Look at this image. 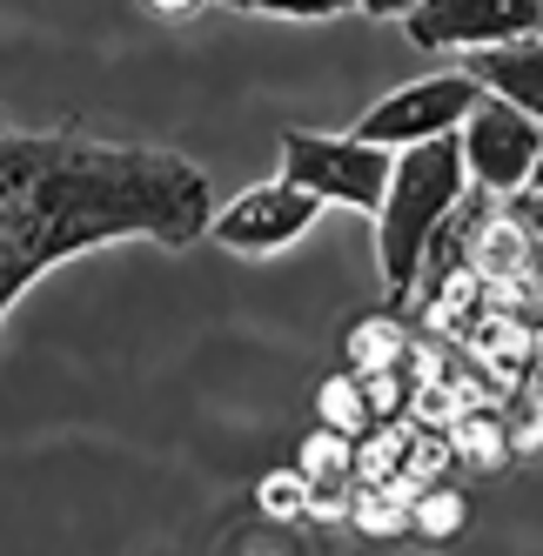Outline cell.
Instances as JSON below:
<instances>
[{"label": "cell", "instance_id": "cell-1", "mask_svg": "<svg viewBox=\"0 0 543 556\" xmlns=\"http://www.w3.org/2000/svg\"><path fill=\"white\" fill-rule=\"evenodd\" d=\"M215 228V188L168 148L101 141L81 128L0 135V323L34 289V275L101 242L188 249Z\"/></svg>", "mask_w": 543, "mask_h": 556}, {"label": "cell", "instance_id": "cell-27", "mask_svg": "<svg viewBox=\"0 0 543 556\" xmlns=\"http://www.w3.org/2000/svg\"><path fill=\"white\" fill-rule=\"evenodd\" d=\"M530 188H536V194H543V154H536V168H530Z\"/></svg>", "mask_w": 543, "mask_h": 556}, {"label": "cell", "instance_id": "cell-24", "mask_svg": "<svg viewBox=\"0 0 543 556\" xmlns=\"http://www.w3.org/2000/svg\"><path fill=\"white\" fill-rule=\"evenodd\" d=\"M356 14H376V21H409L416 14V0H349Z\"/></svg>", "mask_w": 543, "mask_h": 556}, {"label": "cell", "instance_id": "cell-15", "mask_svg": "<svg viewBox=\"0 0 543 556\" xmlns=\"http://www.w3.org/2000/svg\"><path fill=\"white\" fill-rule=\"evenodd\" d=\"M463 523H470V496H463V490L430 483V490L409 496V536H422V543H450V536H463Z\"/></svg>", "mask_w": 543, "mask_h": 556}, {"label": "cell", "instance_id": "cell-10", "mask_svg": "<svg viewBox=\"0 0 543 556\" xmlns=\"http://www.w3.org/2000/svg\"><path fill=\"white\" fill-rule=\"evenodd\" d=\"M409 329H403V315L396 308H376L363 315V323H349L342 336V355H349V376H382V369H403L409 363Z\"/></svg>", "mask_w": 543, "mask_h": 556}, {"label": "cell", "instance_id": "cell-22", "mask_svg": "<svg viewBox=\"0 0 543 556\" xmlns=\"http://www.w3.org/2000/svg\"><path fill=\"white\" fill-rule=\"evenodd\" d=\"M236 14H276V21H336L349 0H222Z\"/></svg>", "mask_w": 543, "mask_h": 556}, {"label": "cell", "instance_id": "cell-23", "mask_svg": "<svg viewBox=\"0 0 543 556\" xmlns=\"http://www.w3.org/2000/svg\"><path fill=\"white\" fill-rule=\"evenodd\" d=\"M349 503H356V483L349 490H308V516H316V523H349Z\"/></svg>", "mask_w": 543, "mask_h": 556}, {"label": "cell", "instance_id": "cell-4", "mask_svg": "<svg viewBox=\"0 0 543 556\" xmlns=\"http://www.w3.org/2000/svg\"><path fill=\"white\" fill-rule=\"evenodd\" d=\"M477 108H483L477 74L450 67V74H422V81H409V88H396V94H382V101L363 114V122L349 128V135L369 141V148L403 154V148H422V141L463 135V122H470Z\"/></svg>", "mask_w": 543, "mask_h": 556}, {"label": "cell", "instance_id": "cell-6", "mask_svg": "<svg viewBox=\"0 0 543 556\" xmlns=\"http://www.w3.org/2000/svg\"><path fill=\"white\" fill-rule=\"evenodd\" d=\"M463 168H470V188L496 194V202H510L517 188H530V168L543 154V122H530L523 108L483 94V108L463 122Z\"/></svg>", "mask_w": 543, "mask_h": 556}, {"label": "cell", "instance_id": "cell-25", "mask_svg": "<svg viewBox=\"0 0 543 556\" xmlns=\"http://www.w3.org/2000/svg\"><path fill=\"white\" fill-rule=\"evenodd\" d=\"M141 8H148V14H162V21H188V14L202 8V0H141Z\"/></svg>", "mask_w": 543, "mask_h": 556}, {"label": "cell", "instance_id": "cell-2", "mask_svg": "<svg viewBox=\"0 0 543 556\" xmlns=\"http://www.w3.org/2000/svg\"><path fill=\"white\" fill-rule=\"evenodd\" d=\"M463 194H470V168H463V141L456 135L396 154L390 194H382V215H376V262H382V289H390L396 315L416 302L422 255H430L437 228L463 208Z\"/></svg>", "mask_w": 543, "mask_h": 556}, {"label": "cell", "instance_id": "cell-3", "mask_svg": "<svg viewBox=\"0 0 543 556\" xmlns=\"http://www.w3.org/2000/svg\"><path fill=\"white\" fill-rule=\"evenodd\" d=\"M396 154L369 148L356 135H308V128H282V181H295L302 194L356 215H382V194H390Z\"/></svg>", "mask_w": 543, "mask_h": 556}, {"label": "cell", "instance_id": "cell-8", "mask_svg": "<svg viewBox=\"0 0 543 556\" xmlns=\"http://www.w3.org/2000/svg\"><path fill=\"white\" fill-rule=\"evenodd\" d=\"M463 74H477V88L523 108L530 122H543V34L536 41H510V48H483L463 61Z\"/></svg>", "mask_w": 543, "mask_h": 556}, {"label": "cell", "instance_id": "cell-20", "mask_svg": "<svg viewBox=\"0 0 543 556\" xmlns=\"http://www.w3.org/2000/svg\"><path fill=\"white\" fill-rule=\"evenodd\" d=\"M503 215H510L523 228V249H530V282L543 289V194L536 188H517L510 202H503Z\"/></svg>", "mask_w": 543, "mask_h": 556}, {"label": "cell", "instance_id": "cell-12", "mask_svg": "<svg viewBox=\"0 0 543 556\" xmlns=\"http://www.w3.org/2000/svg\"><path fill=\"white\" fill-rule=\"evenodd\" d=\"M450 443H456V463H470V469H483V476H496V469L517 463V456H510V429H503V409L456 416Z\"/></svg>", "mask_w": 543, "mask_h": 556}, {"label": "cell", "instance_id": "cell-13", "mask_svg": "<svg viewBox=\"0 0 543 556\" xmlns=\"http://www.w3.org/2000/svg\"><path fill=\"white\" fill-rule=\"evenodd\" d=\"M316 429H336V435H369L376 429V416H369V395H363V376H323L316 382Z\"/></svg>", "mask_w": 543, "mask_h": 556}, {"label": "cell", "instance_id": "cell-19", "mask_svg": "<svg viewBox=\"0 0 543 556\" xmlns=\"http://www.w3.org/2000/svg\"><path fill=\"white\" fill-rule=\"evenodd\" d=\"M503 429H510V456H536L543 450V395L517 389L510 409H503Z\"/></svg>", "mask_w": 543, "mask_h": 556}, {"label": "cell", "instance_id": "cell-9", "mask_svg": "<svg viewBox=\"0 0 543 556\" xmlns=\"http://www.w3.org/2000/svg\"><path fill=\"white\" fill-rule=\"evenodd\" d=\"M463 349H470V363L503 389V395H517L523 389V376H530V363H536V329L530 323H517V315H483V323L463 336Z\"/></svg>", "mask_w": 543, "mask_h": 556}, {"label": "cell", "instance_id": "cell-11", "mask_svg": "<svg viewBox=\"0 0 543 556\" xmlns=\"http://www.w3.org/2000/svg\"><path fill=\"white\" fill-rule=\"evenodd\" d=\"M409 476V422H376L356 435V490H403Z\"/></svg>", "mask_w": 543, "mask_h": 556}, {"label": "cell", "instance_id": "cell-17", "mask_svg": "<svg viewBox=\"0 0 543 556\" xmlns=\"http://www.w3.org/2000/svg\"><path fill=\"white\" fill-rule=\"evenodd\" d=\"M456 469V443H450V429H416L409 422V476H403V490H430L443 483V476Z\"/></svg>", "mask_w": 543, "mask_h": 556}, {"label": "cell", "instance_id": "cell-16", "mask_svg": "<svg viewBox=\"0 0 543 556\" xmlns=\"http://www.w3.org/2000/svg\"><path fill=\"white\" fill-rule=\"evenodd\" d=\"M349 530L369 536V543L409 536V490H356V503H349Z\"/></svg>", "mask_w": 543, "mask_h": 556}, {"label": "cell", "instance_id": "cell-14", "mask_svg": "<svg viewBox=\"0 0 543 556\" xmlns=\"http://www.w3.org/2000/svg\"><path fill=\"white\" fill-rule=\"evenodd\" d=\"M295 469L308 476V490H349V483H356V443L336 435V429H308Z\"/></svg>", "mask_w": 543, "mask_h": 556}, {"label": "cell", "instance_id": "cell-21", "mask_svg": "<svg viewBox=\"0 0 543 556\" xmlns=\"http://www.w3.org/2000/svg\"><path fill=\"white\" fill-rule=\"evenodd\" d=\"M363 395H369V416H376V422H409V376H403V369L363 376Z\"/></svg>", "mask_w": 543, "mask_h": 556}, {"label": "cell", "instance_id": "cell-26", "mask_svg": "<svg viewBox=\"0 0 543 556\" xmlns=\"http://www.w3.org/2000/svg\"><path fill=\"white\" fill-rule=\"evenodd\" d=\"M523 389H530V395H543V349H536V363H530V376H523Z\"/></svg>", "mask_w": 543, "mask_h": 556}, {"label": "cell", "instance_id": "cell-18", "mask_svg": "<svg viewBox=\"0 0 543 556\" xmlns=\"http://www.w3.org/2000/svg\"><path fill=\"white\" fill-rule=\"evenodd\" d=\"M255 509L268 516V523H302L308 516V476L289 463V469H268L255 483Z\"/></svg>", "mask_w": 543, "mask_h": 556}, {"label": "cell", "instance_id": "cell-5", "mask_svg": "<svg viewBox=\"0 0 543 556\" xmlns=\"http://www.w3.org/2000/svg\"><path fill=\"white\" fill-rule=\"evenodd\" d=\"M416 48H456V54H483V48H510L543 34V0H416V14L403 21Z\"/></svg>", "mask_w": 543, "mask_h": 556}, {"label": "cell", "instance_id": "cell-28", "mask_svg": "<svg viewBox=\"0 0 543 556\" xmlns=\"http://www.w3.org/2000/svg\"><path fill=\"white\" fill-rule=\"evenodd\" d=\"M0 135H8V114H0Z\"/></svg>", "mask_w": 543, "mask_h": 556}, {"label": "cell", "instance_id": "cell-7", "mask_svg": "<svg viewBox=\"0 0 543 556\" xmlns=\"http://www.w3.org/2000/svg\"><path fill=\"white\" fill-rule=\"evenodd\" d=\"M316 215H323V202H316V194H302L295 181H262V188L236 194L228 208H215L209 235L228 255H276V249L302 242V235L316 228Z\"/></svg>", "mask_w": 543, "mask_h": 556}]
</instances>
